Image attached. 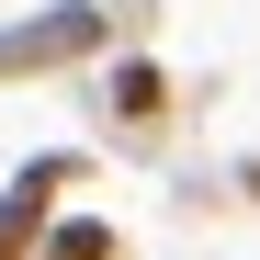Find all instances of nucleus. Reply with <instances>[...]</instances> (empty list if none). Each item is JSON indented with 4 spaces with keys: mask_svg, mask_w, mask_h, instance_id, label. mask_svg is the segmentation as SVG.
Listing matches in <instances>:
<instances>
[{
    "mask_svg": "<svg viewBox=\"0 0 260 260\" xmlns=\"http://www.w3.org/2000/svg\"><path fill=\"white\" fill-rule=\"evenodd\" d=\"M91 46H102V12H91V0H57V12H34V23H0V79L68 68V57H91Z\"/></svg>",
    "mask_w": 260,
    "mask_h": 260,
    "instance_id": "obj_1",
    "label": "nucleus"
},
{
    "mask_svg": "<svg viewBox=\"0 0 260 260\" xmlns=\"http://www.w3.org/2000/svg\"><path fill=\"white\" fill-rule=\"evenodd\" d=\"M68 170H79V158H34V170H23V181H12V192H0V260H23L34 238H46V192L68 181Z\"/></svg>",
    "mask_w": 260,
    "mask_h": 260,
    "instance_id": "obj_2",
    "label": "nucleus"
},
{
    "mask_svg": "<svg viewBox=\"0 0 260 260\" xmlns=\"http://www.w3.org/2000/svg\"><path fill=\"white\" fill-rule=\"evenodd\" d=\"M113 113H124V124H158V113H170V79H158L147 57H124V68H113Z\"/></svg>",
    "mask_w": 260,
    "mask_h": 260,
    "instance_id": "obj_3",
    "label": "nucleus"
},
{
    "mask_svg": "<svg viewBox=\"0 0 260 260\" xmlns=\"http://www.w3.org/2000/svg\"><path fill=\"white\" fill-rule=\"evenodd\" d=\"M46 249H57V260H113V226H91V215H68V226H57Z\"/></svg>",
    "mask_w": 260,
    "mask_h": 260,
    "instance_id": "obj_4",
    "label": "nucleus"
}]
</instances>
